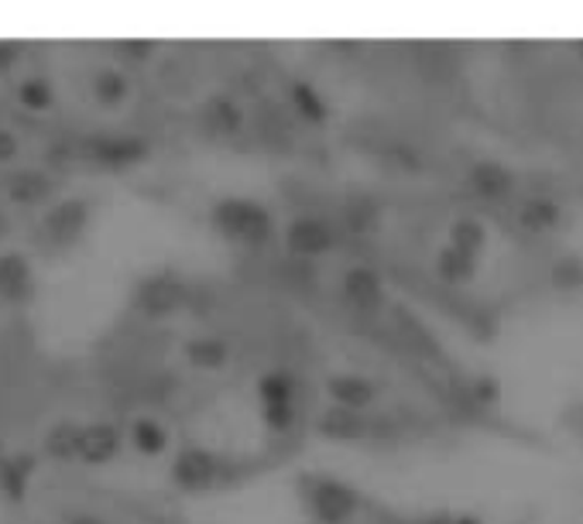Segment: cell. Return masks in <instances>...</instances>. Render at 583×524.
I'll return each mask as SVG.
<instances>
[{
  "label": "cell",
  "instance_id": "cell-6",
  "mask_svg": "<svg viewBox=\"0 0 583 524\" xmlns=\"http://www.w3.org/2000/svg\"><path fill=\"white\" fill-rule=\"evenodd\" d=\"M220 476V460L206 446H185L172 460V484L182 490H206L214 487Z\"/></svg>",
  "mask_w": 583,
  "mask_h": 524
},
{
  "label": "cell",
  "instance_id": "cell-7",
  "mask_svg": "<svg viewBox=\"0 0 583 524\" xmlns=\"http://www.w3.org/2000/svg\"><path fill=\"white\" fill-rule=\"evenodd\" d=\"M182 302H185V284L175 275H148L134 292L137 313H145L151 319L172 316L175 308H182Z\"/></svg>",
  "mask_w": 583,
  "mask_h": 524
},
{
  "label": "cell",
  "instance_id": "cell-1",
  "mask_svg": "<svg viewBox=\"0 0 583 524\" xmlns=\"http://www.w3.org/2000/svg\"><path fill=\"white\" fill-rule=\"evenodd\" d=\"M209 220H214V230L223 233L227 241L241 244V247H268L275 241V217L271 209L258 199L247 196H223L209 209Z\"/></svg>",
  "mask_w": 583,
  "mask_h": 524
},
{
  "label": "cell",
  "instance_id": "cell-18",
  "mask_svg": "<svg viewBox=\"0 0 583 524\" xmlns=\"http://www.w3.org/2000/svg\"><path fill=\"white\" fill-rule=\"evenodd\" d=\"M32 476H35V460L28 452H8V456H0V490L11 500H21L28 493Z\"/></svg>",
  "mask_w": 583,
  "mask_h": 524
},
{
  "label": "cell",
  "instance_id": "cell-22",
  "mask_svg": "<svg viewBox=\"0 0 583 524\" xmlns=\"http://www.w3.org/2000/svg\"><path fill=\"white\" fill-rule=\"evenodd\" d=\"M262 404H295V377L289 370H265L258 377Z\"/></svg>",
  "mask_w": 583,
  "mask_h": 524
},
{
  "label": "cell",
  "instance_id": "cell-15",
  "mask_svg": "<svg viewBox=\"0 0 583 524\" xmlns=\"http://www.w3.org/2000/svg\"><path fill=\"white\" fill-rule=\"evenodd\" d=\"M124 439H131V446L142 452V456H161V452L169 449V428L161 425L155 415H137L134 422H131V428H127V436Z\"/></svg>",
  "mask_w": 583,
  "mask_h": 524
},
{
  "label": "cell",
  "instance_id": "cell-20",
  "mask_svg": "<svg viewBox=\"0 0 583 524\" xmlns=\"http://www.w3.org/2000/svg\"><path fill=\"white\" fill-rule=\"evenodd\" d=\"M289 100H292V110L299 117H306L309 124H323L326 117H330V110H326V100L319 97V89L306 80H299L289 86Z\"/></svg>",
  "mask_w": 583,
  "mask_h": 524
},
{
  "label": "cell",
  "instance_id": "cell-28",
  "mask_svg": "<svg viewBox=\"0 0 583 524\" xmlns=\"http://www.w3.org/2000/svg\"><path fill=\"white\" fill-rule=\"evenodd\" d=\"M552 284H556V289H563V292L583 289V257L580 254L559 257L552 265Z\"/></svg>",
  "mask_w": 583,
  "mask_h": 524
},
{
  "label": "cell",
  "instance_id": "cell-24",
  "mask_svg": "<svg viewBox=\"0 0 583 524\" xmlns=\"http://www.w3.org/2000/svg\"><path fill=\"white\" fill-rule=\"evenodd\" d=\"M319 432L323 436H330V439H357L364 432V418L361 412H347V409H330V412H323L319 418Z\"/></svg>",
  "mask_w": 583,
  "mask_h": 524
},
{
  "label": "cell",
  "instance_id": "cell-12",
  "mask_svg": "<svg viewBox=\"0 0 583 524\" xmlns=\"http://www.w3.org/2000/svg\"><path fill=\"white\" fill-rule=\"evenodd\" d=\"M199 124L203 131L217 134V137H230L244 127V107L227 97V93H214L199 103Z\"/></svg>",
  "mask_w": 583,
  "mask_h": 524
},
{
  "label": "cell",
  "instance_id": "cell-25",
  "mask_svg": "<svg viewBox=\"0 0 583 524\" xmlns=\"http://www.w3.org/2000/svg\"><path fill=\"white\" fill-rule=\"evenodd\" d=\"M378 217H381L378 203L367 199V196H354V199H347V206H343V223L354 230V233L375 230V227H378Z\"/></svg>",
  "mask_w": 583,
  "mask_h": 524
},
{
  "label": "cell",
  "instance_id": "cell-27",
  "mask_svg": "<svg viewBox=\"0 0 583 524\" xmlns=\"http://www.w3.org/2000/svg\"><path fill=\"white\" fill-rule=\"evenodd\" d=\"M76 436H80V425H73V422L56 425L52 432L45 436V449H49V456H56V460H76Z\"/></svg>",
  "mask_w": 583,
  "mask_h": 524
},
{
  "label": "cell",
  "instance_id": "cell-2",
  "mask_svg": "<svg viewBox=\"0 0 583 524\" xmlns=\"http://www.w3.org/2000/svg\"><path fill=\"white\" fill-rule=\"evenodd\" d=\"M302 500L319 524H347L361 511V493L337 480V476H306L302 480Z\"/></svg>",
  "mask_w": 583,
  "mask_h": 524
},
{
  "label": "cell",
  "instance_id": "cell-35",
  "mask_svg": "<svg viewBox=\"0 0 583 524\" xmlns=\"http://www.w3.org/2000/svg\"><path fill=\"white\" fill-rule=\"evenodd\" d=\"M453 524H484V521H477V517H471V514H463V517H453Z\"/></svg>",
  "mask_w": 583,
  "mask_h": 524
},
{
  "label": "cell",
  "instance_id": "cell-26",
  "mask_svg": "<svg viewBox=\"0 0 583 524\" xmlns=\"http://www.w3.org/2000/svg\"><path fill=\"white\" fill-rule=\"evenodd\" d=\"M519 220H522L529 230H549V227H556L559 220H563V212H559V206H556L552 199L535 196V199H529V203L522 206Z\"/></svg>",
  "mask_w": 583,
  "mask_h": 524
},
{
  "label": "cell",
  "instance_id": "cell-23",
  "mask_svg": "<svg viewBox=\"0 0 583 524\" xmlns=\"http://www.w3.org/2000/svg\"><path fill=\"white\" fill-rule=\"evenodd\" d=\"M17 103L25 107V110H32V113L52 110V103H56V86H52V80H45V76L21 80V83H17Z\"/></svg>",
  "mask_w": 583,
  "mask_h": 524
},
{
  "label": "cell",
  "instance_id": "cell-3",
  "mask_svg": "<svg viewBox=\"0 0 583 524\" xmlns=\"http://www.w3.org/2000/svg\"><path fill=\"white\" fill-rule=\"evenodd\" d=\"M83 158L104 164V169H131L148 158V141L127 131H97L83 137Z\"/></svg>",
  "mask_w": 583,
  "mask_h": 524
},
{
  "label": "cell",
  "instance_id": "cell-8",
  "mask_svg": "<svg viewBox=\"0 0 583 524\" xmlns=\"http://www.w3.org/2000/svg\"><path fill=\"white\" fill-rule=\"evenodd\" d=\"M121 449H124V428L121 425H113V422H86V425H80L76 460H83L89 466H104Z\"/></svg>",
  "mask_w": 583,
  "mask_h": 524
},
{
  "label": "cell",
  "instance_id": "cell-34",
  "mask_svg": "<svg viewBox=\"0 0 583 524\" xmlns=\"http://www.w3.org/2000/svg\"><path fill=\"white\" fill-rule=\"evenodd\" d=\"M62 524H107V517H100V514H89V511H76V514H69Z\"/></svg>",
  "mask_w": 583,
  "mask_h": 524
},
{
  "label": "cell",
  "instance_id": "cell-31",
  "mask_svg": "<svg viewBox=\"0 0 583 524\" xmlns=\"http://www.w3.org/2000/svg\"><path fill=\"white\" fill-rule=\"evenodd\" d=\"M471 394H474L477 404H495L498 394H501V388H498V380L491 374H484V377H477L474 385H471Z\"/></svg>",
  "mask_w": 583,
  "mask_h": 524
},
{
  "label": "cell",
  "instance_id": "cell-32",
  "mask_svg": "<svg viewBox=\"0 0 583 524\" xmlns=\"http://www.w3.org/2000/svg\"><path fill=\"white\" fill-rule=\"evenodd\" d=\"M21 59H25V45H21V41H0V76L11 73Z\"/></svg>",
  "mask_w": 583,
  "mask_h": 524
},
{
  "label": "cell",
  "instance_id": "cell-10",
  "mask_svg": "<svg viewBox=\"0 0 583 524\" xmlns=\"http://www.w3.org/2000/svg\"><path fill=\"white\" fill-rule=\"evenodd\" d=\"M326 394H330L333 409L364 412L378 401V385L371 377H361V374H333L330 380H326Z\"/></svg>",
  "mask_w": 583,
  "mask_h": 524
},
{
  "label": "cell",
  "instance_id": "cell-9",
  "mask_svg": "<svg viewBox=\"0 0 583 524\" xmlns=\"http://www.w3.org/2000/svg\"><path fill=\"white\" fill-rule=\"evenodd\" d=\"M0 298L11 305L35 298V268L25 251H0Z\"/></svg>",
  "mask_w": 583,
  "mask_h": 524
},
{
  "label": "cell",
  "instance_id": "cell-30",
  "mask_svg": "<svg viewBox=\"0 0 583 524\" xmlns=\"http://www.w3.org/2000/svg\"><path fill=\"white\" fill-rule=\"evenodd\" d=\"M158 45L151 38H124V41H117V52H124L127 59H151L155 56Z\"/></svg>",
  "mask_w": 583,
  "mask_h": 524
},
{
  "label": "cell",
  "instance_id": "cell-19",
  "mask_svg": "<svg viewBox=\"0 0 583 524\" xmlns=\"http://www.w3.org/2000/svg\"><path fill=\"white\" fill-rule=\"evenodd\" d=\"M436 275L447 281V284H466L474 275H477V257L463 254L457 247H439L436 254Z\"/></svg>",
  "mask_w": 583,
  "mask_h": 524
},
{
  "label": "cell",
  "instance_id": "cell-14",
  "mask_svg": "<svg viewBox=\"0 0 583 524\" xmlns=\"http://www.w3.org/2000/svg\"><path fill=\"white\" fill-rule=\"evenodd\" d=\"M89 93H93V100H97L100 107L117 110V107H124L127 97H131V80H127V73H121V69L104 65V69L93 73Z\"/></svg>",
  "mask_w": 583,
  "mask_h": 524
},
{
  "label": "cell",
  "instance_id": "cell-5",
  "mask_svg": "<svg viewBox=\"0 0 583 524\" xmlns=\"http://www.w3.org/2000/svg\"><path fill=\"white\" fill-rule=\"evenodd\" d=\"M93 217V203L83 196H65L52 203V209L45 212V236L52 247H73L80 244V236L86 233Z\"/></svg>",
  "mask_w": 583,
  "mask_h": 524
},
{
  "label": "cell",
  "instance_id": "cell-16",
  "mask_svg": "<svg viewBox=\"0 0 583 524\" xmlns=\"http://www.w3.org/2000/svg\"><path fill=\"white\" fill-rule=\"evenodd\" d=\"M471 188L481 199H505L515 188V179L498 161H477L471 169Z\"/></svg>",
  "mask_w": 583,
  "mask_h": 524
},
{
  "label": "cell",
  "instance_id": "cell-33",
  "mask_svg": "<svg viewBox=\"0 0 583 524\" xmlns=\"http://www.w3.org/2000/svg\"><path fill=\"white\" fill-rule=\"evenodd\" d=\"M21 155V141L11 127L0 124V164H11Z\"/></svg>",
  "mask_w": 583,
  "mask_h": 524
},
{
  "label": "cell",
  "instance_id": "cell-21",
  "mask_svg": "<svg viewBox=\"0 0 583 524\" xmlns=\"http://www.w3.org/2000/svg\"><path fill=\"white\" fill-rule=\"evenodd\" d=\"M450 247L471 254V257H481V251L487 247V230L477 217H457L450 223Z\"/></svg>",
  "mask_w": 583,
  "mask_h": 524
},
{
  "label": "cell",
  "instance_id": "cell-13",
  "mask_svg": "<svg viewBox=\"0 0 583 524\" xmlns=\"http://www.w3.org/2000/svg\"><path fill=\"white\" fill-rule=\"evenodd\" d=\"M0 185H4V196L17 206H38L56 193V182L41 169H14Z\"/></svg>",
  "mask_w": 583,
  "mask_h": 524
},
{
  "label": "cell",
  "instance_id": "cell-11",
  "mask_svg": "<svg viewBox=\"0 0 583 524\" xmlns=\"http://www.w3.org/2000/svg\"><path fill=\"white\" fill-rule=\"evenodd\" d=\"M340 289H343V298L350 305L364 308V313H375V308H381V302H385V281H381V275L375 268H364V265L347 268Z\"/></svg>",
  "mask_w": 583,
  "mask_h": 524
},
{
  "label": "cell",
  "instance_id": "cell-4",
  "mask_svg": "<svg viewBox=\"0 0 583 524\" xmlns=\"http://www.w3.org/2000/svg\"><path fill=\"white\" fill-rule=\"evenodd\" d=\"M282 241H286L289 254L313 260V257L330 254L340 241V233H337V223L330 217H319V212H299L295 220H289Z\"/></svg>",
  "mask_w": 583,
  "mask_h": 524
},
{
  "label": "cell",
  "instance_id": "cell-17",
  "mask_svg": "<svg viewBox=\"0 0 583 524\" xmlns=\"http://www.w3.org/2000/svg\"><path fill=\"white\" fill-rule=\"evenodd\" d=\"M182 353L196 370H223L233 356V350L223 337H193Z\"/></svg>",
  "mask_w": 583,
  "mask_h": 524
},
{
  "label": "cell",
  "instance_id": "cell-37",
  "mask_svg": "<svg viewBox=\"0 0 583 524\" xmlns=\"http://www.w3.org/2000/svg\"><path fill=\"white\" fill-rule=\"evenodd\" d=\"M576 52H580V56H583V41H576Z\"/></svg>",
  "mask_w": 583,
  "mask_h": 524
},
{
  "label": "cell",
  "instance_id": "cell-36",
  "mask_svg": "<svg viewBox=\"0 0 583 524\" xmlns=\"http://www.w3.org/2000/svg\"><path fill=\"white\" fill-rule=\"evenodd\" d=\"M4 233H8V220H4V217H0V236H4Z\"/></svg>",
  "mask_w": 583,
  "mask_h": 524
},
{
  "label": "cell",
  "instance_id": "cell-29",
  "mask_svg": "<svg viewBox=\"0 0 583 524\" xmlns=\"http://www.w3.org/2000/svg\"><path fill=\"white\" fill-rule=\"evenodd\" d=\"M265 425L271 428V432H289V428L295 425V404H265V412H262Z\"/></svg>",
  "mask_w": 583,
  "mask_h": 524
}]
</instances>
